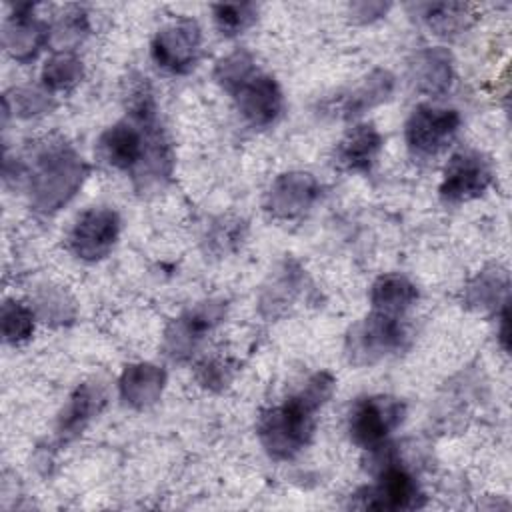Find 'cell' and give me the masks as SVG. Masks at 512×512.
Instances as JSON below:
<instances>
[{
    "label": "cell",
    "instance_id": "1",
    "mask_svg": "<svg viewBox=\"0 0 512 512\" xmlns=\"http://www.w3.org/2000/svg\"><path fill=\"white\" fill-rule=\"evenodd\" d=\"M334 386L336 380L330 372H316L296 394L260 414L256 432L274 460H290L308 446L316 428V414L334 394Z\"/></svg>",
    "mask_w": 512,
    "mask_h": 512
},
{
    "label": "cell",
    "instance_id": "2",
    "mask_svg": "<svg viewBox=\"0 0 512 512\" xmlns=\"http://www.w3.org/2000/svg\"><path fill=\"white\" fill-rule=\"evenodd\" d=\"M88 164L66 142H50L36 152L28 174L30 204L42 214H50L68 204L82 188Z\"/></svg>",
    "mask_w": 512,
    "mask_h": 512
},
{
    "label": "cell",
    "instance_id": "3",
    "mask_svg": "<svg viewBox=\"0 0 512 512\" xmlns=\"http://www.w3.org/2000/svg\"><path fill=\"white\" fill-rule=\"evenodd\" d=\"M406 336V328L398 316L372 310V314L348 328L344 352L350 364L370 366L400 352Z\"/></svg>",
    "mask_w": 512,
    "mask_h": 512
},
{
    "label": "cell",
    "instance_id": "4",
    "mask_svg": "<svg viewBox=\"0 0 512 512\" xmlns=\"http://www.w3.org/2000/svg\"><path fill=\"white\" fill-rule=\"evenodd\" d=\"M406 406L394 396H366L354 402L348 414V434L364 450H378L402 424Z\"/></svg>",
    "mask_w": 512,
    "mask_h": 512
},
{
    "label": "cell",
    "instance_id": "5",
    "mask_svg": "<svg viewBox=\"0 0 512 512\" xmlns=\"http://www.w3.org/2000/svg\"><path fill=\"white\" fill-rule=\"evenodd\" d=\"M458 128V110L440 108L432 104H418L408 116L404 128L408 150L420 160L436 158L450 146Z\"/></svg>",
    "mask_w": 512,
    "mask_h": 512
},
{
    "label": "cell",
    "instance_id": "6",
    "mask_svg": "<svg viewBox=\"0 0 512 512\" xmlns=\"http://www.w3.org/2000/svg\"><path fill=\"white\" fill-rule=\"evenodd\" d=\"M356 502L354 508H368V510H414L424 506V494L420 492L416 480L394 462V458L386 456L378 480L372 486L362 488L354 494Z\"/></svg>",
    "mask_w": 512,
    "mask_h": 512
},
{
    "label": "cell",
    "instance_id": "7",
    "mask_svg": "<svg viewBox=\"0 0 512 512\" xmlns=\"http://www.w3.org/2000/svg\"><path fill=\"white\" fill-rule=\"evenodd\" d=\"M224 312L226 304L222 300H204L188 308L170 322L164 334V352L176 362L192 358L202 340L220 324Z\"/></svg>",
    "mask_w": 512,
    "mask_h": 512
},
{
    "label": "cell",
    "instance_id": "8",
    "mask_svg": "<svg viewBox=\"0 0 512 512\" xmlns=\"http://www.w3.org/2000/svg\"><path fill=\"white\" fill-rule=\"evenodd\" d=\"M202 32L194 20L180 18L162 26L152 40V60L166 72L186 74L200 56Z\"/></svg>",
    "mask_w": 512,
    "mask_h": 512
},
{
    "label": "cell",
    "instance_id": "9",
    "mask_svg": "<svg viewBox=\"0 0 512 512\" xmlns=\"http://www.w3.org/2000/svg\"><path fill=\"white\" fill-rule=\"evenodd\" d=\"M492 178V164L484 154L462 150L450 158L438 192L446 204H462L482 196L492 184Z\"/></svg>",
    "mask_w": 512,
    "mask_h": 512
},
{
    "label": "cell",
    "instance_id": "10",
    "mask_svg": "<svg viewBox=\"0 0 512 512\" xmlns=\"http://www.w3.org/2000/svg\"><path fill=\"white\" fill-rule=\"evenodd\" d=\"M118 232L120 218L114 210L90 208L74 222L68 236V246L78 258L94 262L110 254L118 240Z\"/></svg>",
    "mask_w": 512,
    "mask_h": 512
},
{
    "label": "cell",
    "instance_id": "11",
    "mask_svg": "<svg viewBox=\"0 0 512 512\" xmlns=\"http://www.w3.org/2000/svg\"><path fill=\"white\" fill-rule=\"evenodd\" d=\"M320 198V184L310 172H284L266 192L264 208L272 218L292 220L308 212Z\"/></svg>",
    "mask_w": 512,
    "mask_h": 512
},
{
    "label": "cell",
    "instance_id": "12",
    "mask_svg": "<svg viewBox=\"0 0 512 512\" xmlns=\"http://www.w3.org/2000/svg\"><path fill=\"white\" fill-rule=\"evenodd\" d=\"M50 26L34 16L32 4H16L2 26V44L18 62H30L50 40Z\"/></svg>",
    "mask_w": 512,
    "mask_h": 512
},
{
    "label": "cell",
    "instance_id": "13",
    "mask_svg": "<svg viewBox=\"0 0 512 512\" xmlns=\"http://www.w3.org/2000/svg\"><path fill=\"white\" fill-rule=\"evenodd\" d=\"M232 96L244 120L256 128L274 124L284 106L278 82L262 72L252 74Z\"/></svg>",
    "mask_w": 512,
    "mask_h": 512
},
{
    "label": "cell",
    "instance_id": "14",
    "mask_svg": "<svg viewBox=\"0 0 512 512\" xmlns=\"http://www.w3.org/2000/svg\"><path fill=\"white\" fill-rule=\"evenodd\" d=\"M106 400V386L100 380L78 384L58 416V436L62 440L78 436L86 428V424L102 412Z\"/></svg>",
    "mask_w": 512,
    "mask_h": 512
},
{
    "label": "cell",
    "instance_id": "15",
    "mask_svg": "<svg viewBox=\"0 0 512 512\" xmlns=\"http://www.w3.org/2000/svg\"><path fill=\"white\" fill-rule=\"evenodd\" d=\"M382 144V134L374 124H356L336 144L334 164L346 172H368L374 166Z\"/></svg>",
    "mask_w": 512,
    "mask_h": 512
},
{
    "label": "cell",
    "instance_id": "16",
    "mask_svg": "<svg viewBox=\"0 0 512 512\" xmlns=\"http://www.w3.org/2000/svg\"><path fill=\"white\" fill-rule=\"evenodd\" d=\"M410 82L414 88L428 96H442L454 82V58L442 48L420 50L410 64Z\"/></svg>",
    "mask_w": 512,
    "mask_h": 512
},
{
    "label": "cell",
    "instance_id": "17",
    "mask_svg": "<svg viewBox=\"0 0 512 512\" xmlns=\"http://www.w3.org/2000/svg\"><path fill=\"white\" fill-rule=\"evenodd\" d=\"M166 384V372L150 362L130 364L120 374V396L132 408H148L162 396Z\"/></svg>",
    "mask_w": 512,
    "mask_h": 512
},
{
    "label": "cell",
    "instance_id": "18",
    "mask_svg": "<svg viewBox=\"0 0 512 512\" xmlns=\"http://www.w3.org/2000/svg\"><path fill=\"white\" fill-rule=\"evenodd\" d=\"M394 92V76L388 70H372L356 88L336 102V114L346 120H354L370 108L386 102Z\"/></svg>",
    "mask_w": 512,
    "mask_h": 512
},
{
    "label": "cell",
    "instance_id": "19",
    "mask_svg": "<svg viewBox=\"0 0 512 512\" xmlns=\"http://www.w3.org/2000/svg\"><path fill=\"white\" fill-rule=\"evenodd\" d=\"M510 278L506 268L494 264L480 270L464 288V306L478 312L498 310L508 304Z\"/></svg>",
    "mask_w": 512,
    "mask_h": 512
},
{
    "label": "cell",
    "instance_id": "20",
    "mask_svg": "<svg viewBox=\"0 0 512 512\" xmlns=\"http://www.w3.org/2000/svg\"><path fill=\"white\" fill-rule=\"evenodd\" d=\"M418 300V288L402 274H384L370 288L374 312L400 316Z\"/></svg>",
    "mask_w": 512,
    "mask_h": 512
},
{
    "label": "cell",
    "instance_id": "21",
    "mask_svg": "<svg viewBox=\"0 0 512 512\" xmlns=\"http://www.w3.org/2000/svg\"><path fill=\"white\" fill-rule=\"evenodd\" d=\"M424 22L436 36H456L462 34L464 30L470 28L474 22V10L470 4L462 2H436V4H426Z\"/></svg>",
    "mask_w": 512,
    "mask_h": 512
},
{
    "label": "cell",
    "instance_id": "22",
    "mask_svg": "<svg viewBox=\"0 0 512 512\" xmlns=\"http://www.w3.org/2000/svg\"><path fill=\"white\" fill-rule=\"evenodd\" d=\"M82 72V60L74 52L58 50L46 60L42 68V82L50 92H66L80 82Z\"/></svg>",
    "mask_w": 512,
    "mask_h": 512
},
{
    "label": "cell",
    "instance_id": "23",
    "mask_svg": "<svg viewBox=\"0 0 512 512\" xmlns=\"http://www.w3.org/2000/svg\"><path fill=\"white\" fill-rule=\"evenodd\" d=\"M254 56L248 50H234L228 56L220 58L214 68V80L230 94H234L252 74H256Z\"/></svg>",
    "mask_w": 512,
    "mask_h": 512
},
{
    "label": "cell",
    "instance_id": "24",
    "mask_svg": "<svg viewBox=\"0 0 512 512\" xmlns=\"http://www.w3.org/2000/svg\"><path fill=\"white\" fill-rule=\"evenodd\" d=\"M0 326L8 344H22L34 332V312L22 302L6 300L0 312Z\"/></svg>",
    "mask_w": 512,
    "mask_h": 512
},
{
    "label": "cell",
    "instance_id": "25",
    "mask_svg": "<svg viewBox=\"0 0 512 512\" xmlns=\"http://www.w3.org/2000/svg\"><path fill=\"white\" fill-rule=\"evenodd\" d=\"M212 16L218 26V30L224 36H236L250 28L256 22L258 6L252 2H226V4H214Z\"/></svg>",
    "mask_w": 512,
    "mask_h": 512
},
{
    "label": "cell",
    "instance_id": "26",
    "mask_svg": "<svg viewBox=\"0 0 512 512\" xmlns=\"http://www.w3.org/2000/svg\"><path fill=\"white\" fill-rule=\"evenodd\" d=\"M52 108V100L48 92H42L38 88H16L14 96H4V116H8L10 110H14L20 118L38 116L42 112H48Z\"/></svg>",
    "mask_w": 512,
    "mask_h": 512
},
{
    "label": "cell",
    "instance_id": "27",
    "mask_svg": "<svg viewBox=\"0 0 512 512\" xmlns=\"http://www.w3.org/2000/svg\"><path fill=\"white\" fill-rule=\"evenodd\" d=\"M52 34H54L56 44H60V46H68V44L80 42L88 34L86 12L80 6H70L60 16L56 26L52 28Z\"/></svg>",
    "mask_w": 512,
    "mask_h": 512
},
{
    "label": "cell",
    "instance_id": "28",
    "mask_svg": "<svg viewBox=\"0 0 512 512\" xmlns=\"http://www.w3.org/2000/svg\"><path fill=\"white\" fill-rule=\"evenodd\" d=\"M198 380L206 388H222L232 376V368L224 360H206L198 366Z\"/></svg>",
    "mask_w": 512,
    "mask_h": 512
},
{
    "label": "cell",
    "instance_id": "29",
    "mask_svg": "<svg viewBox=\"0 0 512 512\" xmlns=\"http://www.w3.org/2000/svg\"><path fill=\"white\" fill-rule=\"evenodd\" d=\"M390 4L384 2H356L350 6V14L356 22H372L388 12Z\"/></svg>",
    "mask_w": 512,
    "mask_h": 512
}]
</instances>
